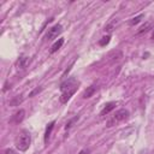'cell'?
<instances>
[{
    "label": "cell",
    "instance_id": "8fae6325",
    "mask_svg": "<svg viewBox=\"0 0 154 154\" xmlns=\"http://www.w3.org/2000/svg\"><path fill=\"white\" fill-rule=\"evenodd\" d=\"M142 18H143V14H140V16H137V17L132 18V19L129 22V24H130V25H135V24H137V23H138V22H140Z\"/></svg>",
    "mask_w": 154,
    "mask_h": 154
},
{
    "label": "cell",
    "instance_id": "52a82bcc",
    "mask_svg": "<svg viewBox=\"0 0 154 154\" xmlns=\"http://www.w3.org/2000/svg\"><path fill=\"white\" fill-rule=\"evenodd\" d=\"M95 91H96V87H95V85H90V87H88V88L84 90V93H83V97H84V99H89L90 96L94 95Z\"/></svg>",
    "mask_w": 154,
    "mask_h": 154
},
{
    "label": "cell",
    "instance_id": "5bb4252c",
    "mask_svg": "<svg viewBox=\"0 0 154 154\" xmlns=\"http://www.w3.org/2000/svg\"><path fill=\"white\" fill-rule=\"evenodd\" d=\"M114 24H117V22H116V20H113L111 24H108V25L106 26V29H105V30H106V31H112V30H113V26H114Z\"/></svg>",
    "mask_w": 154,
    "mask_h": 154
},
{
    "label": "cell",
    "instance_id": "2e32d148",
    "mask_svg": "<svg viewBox=\"0 0 154 154\" xmlns=\"http://www.w3.org/2000/svg\"><path fill=\"white\" fill-rule=\"evenodd\" d=\"M76 119H77V118H73V119H72V120H70V122H69V123H67V124H66V126H65V129H66V130H67V129H69V128H70V126H71V124H72V123H73V122H75V120H76Z\"/></svg>",
    "mask_w": 154,
    "mask_h": 154
},
{
    "label": "cell",
    "instance_id": "5b68a950",
    "mask_svg": "<svg viewBox=\"0 0 154 154\" xmlns=\"http://www.w3.org/2000/svg\"><path fill=\"white\" fill-rule=\"evenodd\" d=\"M24 116H25V111H24V109H19V111L16 112L14 116L12 117L11 123H13V124H19V123L24 119Z\"/></svg>",
    "mask_w": 154,
    "mask_h": 154
},
{
    "label": "cell",
    "instance_id": "8992f818",
    "mask_svg": "<svg viewBox=\"0 0 154 154\" xmlns=\"http://www.w3.org/2000/svg\"><path fill=\"white\" fill-rule=\"evenodd\" d=\"M116 102H113V101H111V102H107L106 105H105V107L101 109V112H100V116H105V114H108L114 107H116Z\"/></svg>",
    "mask_w": 154,
    "mask_h": 154
},
{
    "label": "cell",
    "instance_id": "30bf717a",
    "mask_svg": "<svg viewBox=\"0 0 154 154\" xmlns=\"http://www.w3.org/2000/svg\"><path fill=\"white\" fill-rule=\"evenodd\" d=\"M26 63H28V58L23 55V57H20V58H19V60L17 61V65H18L20 69H23V67H25Z\"/></svg>",
    "mask_w": 154,
    "mask_h": 154
},
{
    "label": "cell",
    "instance_id": "9a60e30c",
    "mask_svg": "<svg viewBox=\"0 0 154 154\" xmlns=\"http://www.w3.org/2000/svg\"><path fill=\"white\" fill-rule=\"evenodd\" d=\"M20 101H22V99H18V97H17L16 100H12V101L10 102V105H11V106H16V105H17L18 102H20Z\"/></svg>",
    "mask_w": 154,
    "mask_h": 154
},
{
    "label": "cell",
    "instance_id": "6da1fadb",
    "mask_svg": "<svg viewBox=\"0 0 154 154\" xmlns=\"http://www.w3.org/2000/svg\"><path fill=\"white\" fill-rule=\"evenodd\" d=\"M60 90H61L60 102L61 103H66L77 90V81L75 78H70V79L65 81L64 83H61Z\"/></svg>",
    "mask_w": 154,
    "mask_h": 154
},
{
    "label": "cell",
    "instance_id": "e0dca14e",
    "mask_svg": "<svg viewBox=\"0 0 154 154\" xmlns=\"http://www.w3.org/2000/svg\"><path fill=\"white\" fill-rule=\"evenodd\" d=\"M89 152H90L89 149H82V150H81L78 154H89Z\"/></svg>",
    "mask_w": 154,
    "mask_h": 154
},
{
    "label": "cell",
    "instance_id": "ba28073f",
    "mask_svg": "<svg viewBox=\"0 0 154 154\" xmlns=\"http://www.w3.org/2000/svg\"><path fill=\"white\" fill-rule=\"evenodd\" d=\"M63 43H64V38H59L58 41H55L53 43V46L51 47V53H55L58 49H60L61 46H63Z\"/></svg>",
    "mask_w": 154,
    "mask_h": 154
},
{
    "label": "cell",
    "instance_id": "7a4b0ae2",
    "mask_svg": "<svg viewBox=\"0 0 154 154\" xmlns=\"http://www.w3.org/2000/svg\"><path fill=\"white\" fill-rule=\"evenodd\" d=\"M30 143H31V135L26 129H23L16 138V142H14L16 148L20 152H25L29 148Z\"/></svg>",
    "mask_w": 154,
    "mask_h": 154
},
{
    "label": "cell",
    "instance_id": "277c9868",
    "mask_svg": "<svg viewBox=\"0 0 154 154\" xmlns=\"http://www.w3.org/2000/svg\"><path fill=\"white\" fill-rule=\"evenodd\" d=\"M63 31V26L60 24H55L53 26H51L48 29V31L46 32V40H53L55 37H58V35H60Z\"/></svg>",
    "mask_w": 154,
    "mask_h": 154
},
{
    "label": "cell",
    "instance_id": "ac0fdd59",
    "mask_svg": "<svg viewBox=\"0 0 154 154\" xmlns=\"http://www.w3.org/2000/svg\"><path fill=\"white\" fill-rule=\"evenodd\" d=\"M152 40H154V31H153V34H152Z\"/></svg>",
    "mask_w": 154,
    "mask_h": 154
},
{
    "label": "cell",
    "instance_id": "9c48e42d",
    "mask_svg": "<svg viewBox=\"0 0 154 154\" xmlns=\"http://www.w3.org/2000/svg\"><path fill=\"white\" fill-rule=\"evenodd\" d=\"M54 122H51L49 124H48V126L46 128V132H45V142H47L48 140H49V137H51V134H52V130H53V128H54Z\"/></svg>",
    "mask_w": 154,
    "mask_h": 154
},
{
    "label": "cell",
    "instance_id": "7c38bea8",
    "mask_svg": "<svg viewBox=\"0 0 154 154\" xmlns=\"http://www.w3.org/2000/svg\"><path fill=\"white\" fill-rule=\"evenodd\" d=\"M150 26H152V24H150V23H147V24L142 25V26L140 28V30H138V34H142V32H146V31H148Z\"/></svg>",
    "mask_w": 154,
    "mask_h": 154
},
{
    "label": "cell",
    "instance_id": "4fadbf2b",
    "mask_svg": "<svg viewBox=\"0 0 154 154\" xmlns=\"http://www.w3.org/2000/svg\"><path fill=\"white\" fill-rule=\"evenodd\" d=\"M109 38H111V37H109V35H107V36H103V37L100 40L99 45H100V46H106V45L109 42Z\"/></svg>",
    "mask_w": 154,
    "mask_h": 154
},
{
    "label": "cell",
    "instance_id": "3957f363",
    "mask_svg": "<svg viewBox=\"0 0 154 154\" xmlns=\"http://www.w3.org/2000/svg\"><path fill=\"white\" fill-rule=\"evenodd\" d=\"M129 116H130V113H129V111L128 109H125V108H122V109H119V111H117L116 112V114L112 117V118H109L108 119V122H107V128H111V126H113V125H117L118 123H120V122H123V120H125V119H128L129 118Z\"/></svg>",
    "mask_w": 154,
    "mask_h": 154
}]
</instances>
